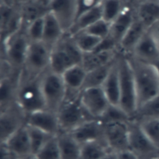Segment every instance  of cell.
Returning a JSON list of instances; mask_svg holds the SVG:
<instances>
[{"instance_id": "6da1fadb", "label": "cell", "mask_w": 159, "mask_h": 159, "mask_svg": "<svg viewBox=\"0 0 159 159\" xmlns=\"http://www.w3.org/2000/svg\"><path fill=\"white\" fill-rule=\"evenodd\" d=\"M133 71L137 99V108L159 94V77L153 66L125 55Z\"/></svg>"}, {"instance_id": "7a4b0ae2", "label": "cell", "mask_w": 159, "mask_h": 159, "mask_svg": "<svg viewBox=\"0 0 159 159\" xmlns=\"http://www.w3.org/2000/svg\"><path fill=\"white\" fill-rule=\"evenodd\" d=\"M83 57V53L76 44L72 35L65 32L51 49L49 68L61 75L70 68L81 65Z\"/></svg>"}, {"instance_id": "3957f363", "label": "cell", "mask_w": 159, "mask_h": 159, "mask_svg": "<svg viewBox=\"0 0 159 159\" xmlns=\"http://www.w3.org/2000/svg\"><path fill=\"white\" fill-rule=\"evenodd\" d=\"M40 76L32 77L27 75L22 71H20L16 102L26 115L46 109L41 88Z\"/></svg>"}, {"instance_id": "277c9868", "label": "cell", "mask_w": 159, "mask_h": 159, "mask_svg": "<svg viewBox=\"0 0 159 159\" xmlns=\"http://www.w3.org/2000/svg\"><path fill=\"white\" fill-rule=\"evenodd\" d=\"M117 60L120 83L119 107L131 118L137 109V93L133 71L125 55L118 53Z\"/></svg>"}, {"instance_id": "5b68a950", "label": "cell", "mask_w": 159, "mask_h": 159, "mask_svg": "<svg viewBox=\"0 0 159 159\" xmlns=\"http://www.w3.org/2000/svg\"><path fill=\"white\" fill-rule=\"evenodd\" d=\"M30 43L25 30L21 28L1 41V59L6 60L15 70L21 71Z\"/></svg>"}, {"instance_id": "8992f818", "label": "cell", "mask_w": 159, "mask_h": 159, "mask_svg": "<svg viewBox=\"0 0 159 159\" xmlns=\"http://www.w3.org/2000/svg\"><path fill=\"white\" fill-rule=\"evenodd\" d=\"M80 95L75 98L65 99L57 111L61 132H71L83 122L94 119L83 106Z\"/></svg>"}, {"instance_id": "52a82bcc", "label": "cell", "mask_w": 159, "mask_h": 159, "mask_svg": "<svg viewBox=\"0 0 159 159\" xmlns=\"http://www.w3.org/2000/svg\"><path fill=\"white\" fill-rule=\"evenodd\" d=\"M40 84L46 109L57 112L66 96V87L61 75L48 68L41 75Z\"/></svg>"}, {"instance_id": "ba28073f", "label": "cell", "mask_w": 159, "mask_h": 159, "mask_svg": "<svg viewBox=\"0 0 159 159\" xmlns=\"http://www.w3.org/2000/svg\"><path fill=\"white\" fill-rule=\"evenodd\" d=\"M51 49L42 41L30 43L22 71L32 77L40 76L50 68Z\"/></svg>"}, {"instance_id": "9c48e42d", "label": "cell", "mask_w": 159, "mask_h": 159, "mask_svg": "<svg viewBox=\"0 0 159 159\" xmlns=\"http://www.w3.org/2000/svg\"><path fill=\"white\" fill-rule=\"evenodd\" d=\"M129 127V149L139 159L157 158L159 148L148 138L139 123L130 119Z\"/></svg>"}, {"instance_id": "30bf717a", "label": "cell", "mask_w": 159, "mask_h": 159, "mask_svg": "<svg viewBox=\"0 0 159 159\" xmlns=\"http://www.w3.org/2000/svg\"><path fill=\"white\" fill-rule=\"evenodd\" d=\"M80 99L88 113L94 119H101L111 105L101 87L83 89Z\"/></svg>"}, {"instance_id": "8fae6325", "label": "cell", "mask_w": 159, "mask_h": 159, "mask_svg": "<svg viewBox=\"0 0 159 159\" xmlns=\"http://www.w3.org/2000/svg\"><path fill=\"white\" fill-rule=\"evenodd\" d=\"M128 122H103L104 125V139L112 152H119L129 150Z\"/></svg>"}, {"instance_id": "7c38bea8", "label": "cell", "mask_w": 159, "mask_h": 159, "mask_svg": "<svg viewBox=\"0 0 159 159\" xmlns=\"http://www.w3.org/2000/svg\"><path fill=\"white\" fill-rule=\"evenodd\" d=\"M27 115L16 102L1 111V143L25 124Z\"/></svg>"}, {"instance_id": "4fadbf2b", "label": "cell", "mask_w": 159, "mask_h": 159, "mask_svg": "<svg viewBox=\"0 0 159 159\" xmlns=\"http://www.w3.org/2000/svg\"><path fill=\"white\" fill-rule=\"evenodd\" d=\"M48 6L64 31L68 32L77 17L78 0H50Z\"/></svg>"}, {"instance_id": "5bb4252c", "label": "cell", "mask_w": 159, "mask_h": 159, "mask_svg": "<svg viewBox=\"0 0 159 159\" xmlns=\"http://www.w3.org/2000/svg\"><path fill=\"white\" fill-rule=\"evenodd\" d=\"M25 124L53 136L57 135L61 132L57 112L48 109H41L27 115Z\"/></svg>"}, {"instance_id": "9a60e30c", "label": "cell", "mask_w": 159, "mask_h": 159, "mask_svg": "<svg viewBox=\"0 0 159 159\" xmlns=\"http://www.w3.org/2000/svg\"><path fill=\"white\" fill-rule=\"evenodd\" d=\"M135 19V8L126 3L117 18L111 23L108 37L119 48L124 35Z\"/></svg>"}, {"instance_id": "2e32d148", "label": "cell", "mask_w": 159, "mask_h": 159, "mask_svg": "<svg viewBox=\"0 0 159 159\" xmlns=\"http://www.w3.org/2000/svg\"><path fill=\"white\" fill-rule=\"evenodd\" d=\"M16 158L32 155L30 137L26 124L1 143Z\"/></svg>"}, {"instance_id": "e0dca14e", "label": "cell", "mask_w": 159, "mask_h": 159, "mask_svg": "<svg viewBox=\"0 0 159 159\" xmlns=\"http://www.w3.org/2000/svg\"><path fill=\"white\" fill-rule=\"evenodd\" d=\"M81 144L104 139V125L102 120L93 119L88 120L70 132Z\"/></svg>"}, {"instance_id": "ac0fdd59", "label": "cell", "mask_w": 159, "mask_h": 159, "mask_svg": "<svg viewBox=\"0 0 159 159\" xmlns=\"http://www.w3.org/2000/svg\"><path fill=\"white\" fill-rule=\"evenodd\" d=\"M129 55L150 65L159 58V45L149 30L145 32Z\"/></svg>"}, {"instance_id": "d6986e66", "label": "cell", "mask_w": 159, "mask_h": 159, "mask_svg": "<svg viewBox=\"0 0 159 159\" xmlns=\"http://www.w3.org/2000/svg\"><path fill=\"white\" fill-rule=\"evenodd\" d=\"M22 28L20 6H11L1 4V41Z\"/></svg>"}, {"instance_id": "ffe728a7", "label": "cell", "mask_w": 159, "mask_h": 159, "mask_svg": "<svg viewBox=\"0 0 159 159\" xmlns=\"http://www.w3.org/2000/svg\"><path fill=\"white\" fill-rule=\"evenodd\" d=\"M86 75V71L81 64L70 68L61 75L66 87L65 99L75 98L81 94Z\"/></svg>"}, {"instance_id": "44dd1931", "label": "cell", "mask_w": 159, "mask_h": 159, "mask_svg": "<svg viewBox=\"0 0 159 159\" xmlns=\"http://www.w3.org/2000/svg\"><path fill=\"white\" fill-rule=\"evenodd\" d=\"M136 18L148 30L159 20V2L154 0H145L135 6Z\"/></svg>"}, {"instance_id": "7402d4cb", "label": "cell", "mask_w": 159, "mask_h": 159, "mask_svg": "<svg viewBox=\"0 0 159 159\" xmlns=\"http://www.w3.org/2000/svg\"><path fill=\"white\" fill-rule=\"evenodd\" d=\"M22 28L24 30L34 21L43 17L48 12L47 4L38 0H28L20 6Z\"/></svg>"}, {"instance_id": "603a6c76", "label": "cell", "mask_w": 159, "mask_h": 159, "mask_svg": "<svg viewBox=\"0 0 159 159\" xmlns=\"http://www.w3.org/2000/svg\"><path fill=\"white\" fill-rule=\"evenodd\" d=\"M147 30L145 26L136 18L122 39L118 52L124 55L132 54L134 48L143 35Z\"/></svg>"}, {"instance_id": "cb8c5ba5", "label": "cell", "mask_w": 159, "mask_h": 159, "mask_svg": "<svg viewBox=\"0 0 159 159\" xmlns=\"http://www.w3.org/2000/svg\"><path fill=\"white\" fill-rule=\"evenodd\" d=\"M118 53L117 50H107L83 53L81 65L86 72L94 70L114 61Z\"/></svg>"}, {"instance_id": "d4e9b609", "label": "cell", "mask_w": 159, "mask_h": 159, "mask_svg": "<svg viewBox=\"0 0 159 159\" xmlns=\"http://www.w3.org/2000/svg\"><path fill=\"white\" fill-rule=\"evenodd\" d=\"M117 58V56L101 86L111 105L115 106H119L120 100L119 75Z\"/></svg>"}, {"instance_id": "484cf974", "label": "cell", "mask_w": 159, "mask_h": 159, "mask_svg": "<svg viewBox=\"0 0 159 159\" xmlns=\"http://www.w3.org/2000/svg\"><path fill=\"white\" fill-rule=\"evenodd\" d=\"M65 32L58 20L51 12H48L44 17V27L42 42L52 49Z\"/></svg>"}, {"instance_id": "4316f807", "label": "cell", "mask_w": 159, "mask_h": 159, "mask_svg": "<svg viewBox=\"0 0 159 159\" xmlns=\"http://www.w3.org/2000/svg\"><path fill=\"white\" fill-rule=\"evenodd\" d=\"M57 139L61 159H79L81 145L70 132H60Z\"/></svg>"}, {"instance_id": "83f0119b", "label": "cell", "mask_w": 159, "mask_h": 159, "mask_svg": "<svg viewBox=\"0 0 159 159\" xmlns=\"http://www.w3.org/2000/svg\"><path fill=\"white\" fill-rule=\"evenodd\" d=\"M20 73L12 76L1 78V111L5 110L16 102L17 88Z\"/></svg>"}, {"instance_id": "f1b7e54d", "label": "cell", "mask_w": 159, "mask_h": 159, "mask_svg": "<svg viewBox=\"0 0 159 159\" xmlns=\"http://www.w3.org/2000/svg\"><path fill=\"white\" fill-rule=\"evenodd\" d=\"M110 152L105 140L89 142L81 145L79 159H101Z\"/></svg>"}, {"instance_id": "f546056e", "label": "cell", "mask_w": 159, "mask_h": 159, "mask_svg": "<svg viewBox=\"0 0 159 159\" xmlns=\"http://www.w3.org/2000/svg\"><path fill=\"white\" fill-rule=\"evenodd\" d=\"M102 19L101 6L90 9L80 15L76 19L73 25L68 31L71 34L85 30L89 26Z\"/></svg>"}, {"instance_id": "4dcf8cb0", "label": "cell", "mask_w": 159, "mask_h": 159, "mask_svg": "<svg viewBox=\"0 0 159 159\" xmlns=\"http://www.w3.org/2000/svg\"><path fill=\"white\" fill-rule=\"evenodd\" d=\"M115 60L102 66L87 71L82 90L89 88L101 87L106 79Z\"/></svg>"}, {"instance_id": "1f68e13d", "label": "cell", "mask_w": 159, "mask_h": 159, "mask_svg": "<svg viewBox=\"0 0 159 159\" xmlns=\"http://www.w3.org/2000/svg\"><path fill=\"white\" fill-rule=\"evenodd\" d=\"M159 119V94L139 107L130 118L137 122Z\"/></svg>"}, {"instance_id": "d6a6232c", "label": "cell", "mask_w": 159, "mask_h": 159, "mask_svg": "<svg viewBox=\"0 0 159 159\" xmlns=\"http://www.w3.org/2000/svg\"><path fill=\"white\" fill-rule=\"evenodd\" d=\"M71 35L76 44L83 53L95 50L102 40L86 32L85 30L79 31Z\"/></svg>"}, {"instance_id": "836d02e7", "label": "cell", "mask_w": 159, "mask_h": 159, "mask_svg": "<svg viewBox=\"0 0 159 159\" xmlns=\"http://www.w3.org/2000/svg\"><path fill=\"white\" fill-rule=\"evenodd\" d=\"M125 4L124 0H102L100 4L102 19L112 23L119 15Z\"/></svg>"}, {"instance_id": "e575fe53", "label": "cell", "mask_w": 159, "mask_h": 159, "mask_svg": "<svg viewBox=\"0 0 159 159\" xmlns=\"http://www.w3.org/2000/svg\"><path fill=\"white\" fill-rule=\"evenodd\" d=\"M30 140L32 153L34 155L53 137L40 129L26 124Z\"/></svg>"}, {"instance_id": "d590c367", "label": "cell", "mask_w": 159, "mask_h": 159, "mask_svg": "<svg viewBox=\"0 0 159 159\" xmlns=\"http://www.w3.org/2000/svg\"><path fill=\"white\" fill-rule=\"evenodd\" d=\"M34 156L35 159H61L57 135L52 137Z\"/></svg>"}, {"instance_id": "8d00e7d4", "label": "cell", "mask_w": 159, "mask_h": 159, "mask_svg": "<svg viewBox=\"0 0 159 159\" xmlns=\"http://www.w3.org/2000/svg\"><path fill=\"white\" fill-rule=\"evenodd\" d=\"M138 122L148 138L159 148V119H147Z\"/></svg>"}, {"instance_id": "74e56055", "label": "cell", "mask_w": 159, "mask_h": 159, "mask_svg": "<svg viewBox=\"0 0 159 159\" xmlns=\"http://www.w3.org/2000/svg\"><path fill=\"white\" fill-rule=\"evenodd\" d=\"M44 17L34 21L26 28L25 32L30 43L41 42L42 40Z\"/></svg>"}, {"instance_id": "f35d334b", "label": "cell", "mask_w": 159, "mask_h": 159, "mask_svg": "<svg viewBox=\"0 0 159 159\" xmlns=\"http://www.w3.org/2000/svg\"><path fill=\"white\" fill-rule=\"evenodd\" d=\"M110 26V23L103 19H101L83 30L101 39H104L109 34Z\"/></svg>"}, {"instance_id": "ab89813d", "label": "cell", "mask_w": 159, "mask_h": 159, "mask_svg": "<svg viewBox=\"0 0 159 159\" xmlns=\"http://www.w3.org/2000/svg\"><path fill=\"white\" fill-rule=\"evenodd\" d=\"M102 1V0H78L77 17L87 11L100 6Z\"/></svg>"}, {"instance_id": "60d3db41", "label": "cell", "mask_w": 159, "mask_h": 159, "mask_svg": "<svg viewBox=\"0 0 159 159\" xmlns=\"http://www.w3.org/2000/svg\"><path fill=\"white\" fill-rule=\"evenodd\" d=\"M117 159H139V157L130 150L117 152Z\"/></svg>"}, {"instance_id": "b9f144b4", "label": "cell", "mask_w": 159, "mask_h": 159, "mask_svg": "<svg viewBox=\"0 0 159 159\" xmlns=\"http://www.w3.org/2000/svg\"><path fill=\"white\" fill-rule=\"evenodd\" d=\"M148 30L152 33L159 45V20Z\"/></svg>"}, {"instance_id": "7bdbcfd3", "label": "cell", "mask_w": 159, "mask_h": 159, "mask_svg": "<svg viewBox=\"0 0 159 159\" xmlns=\"http://www.w3.org/2000/svg\"><path fill=\"white\" fill-rule=\"evenodd\" d=\"M101 159H117V152H110L108 153H107Z\"/></svg>"}, {"instance_id": "ee69618b", "label": "cell", "mask_w": 159, "mask_h": 159, "mask_svg": "<svg viewBox=\"0 0 159 159\" xmlns=\"http://www.w3.org/2000/svg\"><path fill=\"white\" fill-rule=\"evenodd\" d=\"M152 65L153 66L154 69L155 70L158 77H159V58L153 63Z\"/></svg>"}, {"instance_id": "f6af8a7d", "label": "cell", "mask_w": 159, "mask_h": 159, "mask_svg": "<svg viewBox=\"0 0 159 159\" xmlns=\"http://www.w3.org/2000/svg\"><path fill=\"white\" fill-rule=\"evenodd\" d=\"M124 1L132 6H135L137 3V0H124Z\"/></svg>"}, {"instance_id": "bcb514c9", "label": "cell", "mask_w": 159, "mask_h": 159, "mask_svg": "<svg viewBox=\"0 0 159 159\" xmlns=\"http://www.w3.org/2000/svg\"><path fill=\"white\" fill-rule=\"evenodd\" d=\"M16 159H35L34 156L32 155L25 156V157H19V158H16Z\"/></svg>"}, {"instance_id": "7dc6e473", "label": "cell", "mask_w": 159, "mask_h": 159, "mask_svg": "<svg viewBox=\"0 0 159 159\" xmlns=\"http://www.w3.org/2000/svg\"><path fill=\"white\" fill-rule=\"evenodd\" d=\"M14 1H15V2H16V5L18 6H20V5H22V4H24V2H25L28 0H14Z\"/></svg>"}, {"instance_id": "c3c4849f", "label": "cell", "mask_w": 159, "mask_h": 159, "mask_svg": "<svg viewBox=\"0 0 159 159\" xmlns=\"http://www.w3.org/2000/svg\"><path fill=\"white\" fill-rule=\"evenodd\" d=\"M38 1H39L40 2H43V3H45V4L48 5V2H49V1L50 0H38Z\"/></svg>"}, {"instance_id": "681fc988", "label": "cell", "mask_w": 159, "mask_h": 159, "mask_svg": "<svg viewBox=\"0 0 159 159\" xmlns=\"http://www.w3.org/2000/svg\"><path fill=\"white\" fill-rule=\"evenodd\" d=\"M145 1V0H137V3L139 2H140V1Z\"/></svg>"}, {"instance_id": "f907efd6", "label": "cell", "mask_w": 159, "mask_h": 159, "mask_svg": "<svg viewBox=\"0 0 159 159\" xmlns=\"http://www.w3.org/2000/svg\"><path fill=\"white\" fill-rule=\"evenodd\" d=\"M147 159H157V158H147Z\"/></svg>"}, {"instance_id": "816d5d0a", "label": "cell", "mask_w": 159, "mask_h": 159, "mask_svg": "<svg viewBox=\"0 0 159 159\" xmlns=\"http://www.w3.org/2000/svg\"><path fill=\"white\" fill-rule=\"evenodd\" d=\"M157 159H159V154L158 155V157H157Z\"/></svg>"}, {"instance_id": "f5cc1de1", "label": "cell", "mask_w": 159, "mask_h": 159, "mask_svg": "<svg viewBox=\"0 0 159 159\" xmlns=\"http://www.w3.org/2000/svg\"><path fill=\"white\" fill-rule=\"evenodd\" d=\"M156 1H157V2H159V0H156Z\"/></svg>"}]
</instances>
